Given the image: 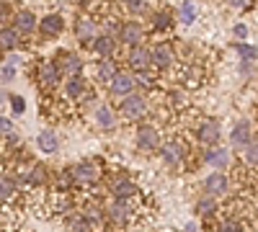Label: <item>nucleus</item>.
<instances>
[{"mask_svg":"<svg viewBox=\"0 0 258 232\" xmlns=\"http://www.w3.org/2000/svg\"><path fill=\"white\" fill-rule=\"evenodd\" d=\"M158 29H170V11L158 13Z\"/></svg>","mask_w":258,"mask_h":232,"instance_id":"obj_40","label":"nucleus"},{"mask_svg":"<svg viewBox=\"0 0 258 232\" xmlns=\"http://www.w3.org/2000/svg\"><path fill=\"white\" fill-rule=\"evenodd\" d=\"M73 178H75V186H93L103 178V168L93 158L80 160L78 165H73Z\"/></svg>","mask_w":258,"mask_h":232,"instance_id":"obj_1","label":"nucleus"},{"mask_svg":"<svg viewBox=\"0 0 258 232\" xmlns=\"http://www.w3.org/2000/svg\"><path fill=\"white\" fill-rule=\"evenodd\" d=\"M36 78H39V83H41L44 88H52L54 83L59 80V72H57V67H54V62H49V59L39 62V67H36Z\"/></svg>","mask_w":258,"mask_h":232,"instance_id":"obj_19","label":"nucleus"},{"mask_svg":"<svg viewBox=\"0 0 258 232\" xmlns=\"http://www.w3.org/2000/svg\"><path fill=\"white\" fill-rule=\"evenodd\" d=\"M75 36L78 41H83V44H88V41L96 39V24L91 18H80L78 24H75Z\"/></svg>","mask_w":258,"mask_h":232,"instance_id":"obj_23","label":"nucleus"},{"mask_svg":"<svg viewBox=\"0 0 258 232\" xmlns=\"http://www.w3.org/2000/svg\"><path fill=\"white\" fill-rule=\"evenodd\" d=\"M114 75H116V65H114V59H111V57L101 59L98 65H96V80L103 83V86H106V83H109Z\"/></svg>","mask_w":258,"mask_h":232,"instance_id":"obj_25","label":"nucleus"},{"mask_svg":"<svg viewBox=\"0 0 258 232\" xmlns=\"http://www.w3.org/2000/svg\"><path fill=\"white\" fill-rule=\"evenodd\" d=\"M62 29H64V18H62L59 13H49V16H44V18H41V24H39L41 36H47V39L59 36Z\"/></svg>","mask_w":258,"mask_h":232,"instance_id":"obj_16","label":"nucleus"},{"mask_svg":"<svg viewBox=\"0 0 258 232\" xmlns=\"http://www.w3.org/2000/svg\"><path fill=\"white\" fill-rule=\"evenodd\" d=\"M248 0H227V6H235V8H243Z\"/></svg>","mask_w":258,"mask_h":232,"instance_id":"obj_45","label":"nucleus"},{"mask_svg":"<svg viewBox=\"0 0 258 232\" xmlns=\"http://www.w3.org/2000/svg\"><path fill=\"white\" fill-rule=\"evenodd\" d=\"M57 186L62 188V191H68L70 186H75V178H73V165H70V168H64V171L57 176Z\"/></svg>","mask_w":258,"mask_h":232,"instance_id":"obj_33","label":"nucleus"},{"mask_svg":"<svg viewBox=\"0 0 258 232\" xmlns=\"http://www.w3.org/2000/svg\"><path fill=\"white\" fill-rule=\"evenodd\" d=\"M186 155H188V147H186L181 139H170V142H165V144L160 147V158H163V163L170 165V168H181V165L186 163Z\"/></svg>","mask_w":258,"mask_h":232,"instance_id":"obj_3","label":"nucleus"},{"mask_svg":"<svg viewBox=\"0 0 258 232\" xmlns=\"http://www.w3.org/2000/svg\"><path fill=\"white\" fill-rule=\"evenodd\" d=\"M36 144H39V150H41V152L52 155V152H57L59 139H57V134H54L52 129H41V132H39V137H36Z\"/></svg>","mask_w":258,"mask_h":232,"instance_id":"obj_22","label":"nucleus"},{"mask_svg":"<svg viewBox=\"0 0 258 232\" xmlns=\"http://www.w3.org/2000/svg\"><path fill=\"white\" fill-rule=\"evenodd\" d=\"M54 67H57V72L59 75H78V72H83V59L75 54V52H59L57 54V62H54Z\"/></svg>","mask_w":258,"mask_h":232,"instance_id":"obj_9","label":"nucleus"},{"mask_svg":"<svg viewBox=\"0 0 258 232\" xmlns=\"http://www.w3.org/2000/svg\"><path fill=\"white\" fill-rule=\"evenodd\" d=\"M137 147H140V150H145V152L158 150V147H160V132H158V126L142 124L140 129H137Z\"/></svg>","mask_w":258,"mask_h":232,"instance_id":"obj_10","label":"nucleus"},{"mask_svg":"<svg viewBox=\"0 0 258 232\" xmlns=\"http://www.w3.org/2000/svg\"><path fill=\"white\" fill-rule=\"evenodd\" d=\"M170 103H173V106H183V103H188V98H186L183 91H176V93H170Z\"/></svg>","mask_w":258,"mask_h":232,"instance_id":"obj_41","label":"nucleus"},{"mask_svg":"<svg viewBox=\"0 0 258 232\" xmlns=\"http://www.w3.org/2000/svg\"><path fill=\"white\" fill-rule=\"evenodd\" d=\"M11 132H13V124H11L8 119L0 116V134H11Z\"/></svg>","mask_w":258,"mask_h":232,"instance_id":"obj_42","label":"nucleus"},{"mask_svg":"<svg viewBox=\"0 0 258 232\" xmlns=\"http://www.w3.org/2000/svg\"><path fill=\"white\" fill-rule=\"evenodd\" d=\"M36 29V18L31 11H18L16 13V31L24 36V34H31Z\"/></svg>","mask_w":258,"mask_h":232,"instance_id":"obj_24","label":"nucleus"},{"mask_svg":"<svg viewBox=\"0 0 258 232\" xmlns=\"http://www.w3.org/2000/svg\"><path fill=\"white\" fill-rule=\"evenodd\" d=\"M16 78V67L13 65H3V67H0V80H3V83H11Z\"/></svg>","mask_w":258,"mask_h":232,"instance_id":"obj_39","label":"nucleus"},{"mask_svg":"<svg viewBox=\"0 0 258 232\" xmlns=\"http://www.w3.org/2000/svg\"><path fill=\"white\" fill-rule=\"evenodd\" d=\"M8 13H11V8L6 3H0V24H6V21H8Z\"/></svg>","mask_w":258,"mask_h":232,"instance_id":"obj_44","label":"nucleus"},{"mask_svg":"<svg viewBox=\"0 0 258 232\" xmlns=\"http://www.w3.org/2000/svg\"><path fill=\"white\" fill-rule=\"evenodd\" d=\"M129 67H132L135 72H147V67H150V49L135 47L132 52H129Z\"/></svg>","mask_w":258,"mask_h":232,"instance_id":"obj_20","label":"nucleus"},{"mask_svg":"<svg viewBox=\"0 0 258 232\" xmlns=\"http://www.w3.org/2000/svg\"><path fill=\"white\" fill-rule=\"evenodd\" d=\"M238 52H240V57L248 59V62L255 59V47H253V44H243V47H238Z\"/></svg>","mask_w":258,"mask_h":232,"instance_id":"obj_38","label":"nucleus"},{"mask_svg":"<svg viewBox=\"0 0 258 232\" xmlns=\"http://www.w3.org/2000/svg\"><path fill=\"white\" fill-rule=\"evenodd\" d=\"M18 199V183L11 173H0V206L13 204Z\"/></svg>","mask_w":258,"mask_h":232,"instance_id":"obj_15","label":"nucleus"},{"mask_svg":"<svg viewBox=\"0 0 258 232\" xmlns=\"http://www.w3.org/2000/svg\"><path fill=\"white\" fill-rule=\"evenodd\" d=\"M93 49H96V54H101L103 59L111 57V54L116 52V39H114L111 34H98V36L93 39Z\"/></svg>","mask_w":258,"mask_h":232,"instance_id":"obj_21","label":"nucleus"},{"mask_svg":"<svg viewBox=\"0 0 258 232\" xmlns=\"http://www.w3.org/2000/svg\"><path fill=\"white\" fill-rule=\"evenodd\" d=\"M21 34L16 29H0V49H16Z\"/></svg>","mask_w":258,"mask_h":232,"instance_id":"obj_29","label":"nucleus"},{"mask_svg":"<svg viewBox=\"0 0 258 232\" xmlns=\"http://www.w3.org/2000/svg\"><path fill=\"white\" fill-rule=\"evenodd\" d=\"M111 196L114 199H121V201H132V199L140 196V186L129 176H116L111 181Z\"/></svg>","mask_w":258,"mask_h":232,"instance_id":"obj_4","label":"nucleus"},{"mask_svg":"<svg viewBox=\"0 0 258 232\" xmlns=\"http://www.w3.org/2000/svg\"><path fill=\"white\" fill-rule=\"evenodd\" d=\"M214 212H217V199L214 196H204L197 201V214L199 217H212Z\"/></svg>","mask_w":258,"mask_h":232,"instance_id":"obj_32","label":"nucleus"},{"mask_svg":"<svg viewBox=\"0 0 258 232\" xmlns=\"http://www.w3.org/2000/svg\"><path fill=\"white\" fill-rule=\"evenodd\" d=\"M194 18H197V11H194V3H188V0H186V3L181 6V21H183V24L188 26V24H194Z\"/></svg>","mask_w":258,"mask_h":232,"instance_id":"obj_36","label":"nucleus"},{"mask_svg":"<svg viewBox=\"0 0 258 232\" xmlns=\"http://www.w3.org/2000/svg\"><path fill=\"white\" fill-rule=\"evenodd\" d=\"M232 34L238 36V39H245V36H248L250 31H248V26H245V24H238V26H235V31H232Z\"/></svg>","mask_w":258,"mask_h":232,"instance_id":"obj_43","label":"nucleus"},{"mask_svg":"<svg viewBox=\"0 0 258 232\" xmlns=\"http://www.w3.org/2000/svg\"><path fill=\"white\" fill-rule=\"evenodd\" d=\"M106 217H109L114 224H119V227L129 224V222H132V217H135L132 201H121V199H114V201L109 204V209H106Z\"/></svg>","mask_w":258,"mask_h":232,"instance_id":"obj_5","label":"nucleus"},{"mask_svg":"<svg viewBox=\"0 0 258 232\" xmlns=\"http://www.w3.org/2000/svg\"><path fill=\"white\" fill-rule=\"evenodd\" d=\"M227 191H230V178L225 173H212L204 178V194L207 196L220 199V196H227Z\"/></svg>","mask_w":258,"mask_h":232,"instance_id":"obj_12","label":"nucleus"},{"mask_svg":"<svg viewBox=\"0 0 258 232\" xmlns=\"http://www.w3.org/2000/svg\"><path fill=\"white\" fill-rule=\"evenodd\" d=\"M121 3H124V8L129 13H135V16H140V13L147 11V0H121Z\"/></svg>","mask_w":258,"mask_h":232,"instance_id":"obj_34","label":"nucleus"},{"mask_svg":"<svg viewBox=\"0 0 258 232\" xmlns=\"http://www.w3.org/2000/svg\"><path fill=\"white\" fill-rule=\"evenodd\" d=\"M197 137H199V142L207 144V147L217 144L220 137H222V124H220L217 119H204V121L199 124V129H197Z\"/></svg>","mask_w":258,"mask_h":232,"instance_id":"obj_8","label":"nucleus"},{"mask_svg":"<svg viewBox=\"0 0 258 232\" xmlns=\"http://www.w3.org/2000/svg\"><path fill=\"white\" fill-rule=\"evenodd\" d=\"M96 124L101 126V129H114V124H116V119H114V111L109 109V106H96Z\"/></svg>","mask_w":258,"mask_h":232,"instance_id":"obj_26","label":"nucleus"},{"mask_svg":"<svg viewBox=\"0 0 258 232\" xmlns=\"http://www.w3.org/2000/svg\"><path fill=\"white\" fill-rule=\"evenodd\" d=\"M68 229H70V232H96L88 219H85L83 214H75V212L68 214Z\"/></svg>","mask_w":258,"mask_h":232,"instance_id":"obj_28","label":"nucleus"},{"mask_svg":"<svg viewBox=\"0 0 258 232\" xmlns=\"http://www.w3.org/2000/svg\"><path fill=\"white\" fill-rule=\"evenodd\" d=\"M150 65H155V67H160V70L170 67V65H173V47L165 44V41L155 44L153 49H150Z\"/></svg>","mask_w":258,"mask_h":232,"instance_id":"obj_14","label":"nucleus"},{"mask_svg":"<svg viewBox=\"0 0 258 232\" xmlns=\"http://www.w3.org/2000/svg\"><path fill=\"white\" fill-rule=\"evenodd\" d=\"M243 163H245L248 168H255V139H250V142L245 144V152H243Z\"/></svg>","mask_w":258,"mask_h":232,"instance_id":"obj_35","label":"nucleus"},{"mask_svg":"<svg viewBox=\"0 0 258 232\" xmlns=\"http://www.w3.org/2000/svg\"><path fill=\"white\" fill-rule=\"evenodd\" d=\"M243 222L238 217H222L217 222V227H214V232H243Z\"/></svg>","mask_w":258,"mask_h":232,"instance_id":"obj_31","label":"nucleus"},{"mask_svg":"<svg viewBox=\"0 0 258 232\" xmlns=\"http://www.w3.org/2000/svg\"><path fill=\"white\" fill-rule=\"evenodd\" d=\"M119 116L124 121H140V119H145L147 116V98L142 93H129L126 98H121Z\"/></svg>","mask_w":258,"mask_h":232,"instance_id":"obj_2","label":"nucleus"},{"mask_svg":"<svg viewBox=\"0 0 258 232\" xmlns=\"http://www.w3.org/2000/svg\"><path fill=\"white\" fill-rule=\"evenodd\" d=\"M135 88H137V83H135V75H129V72H119L116 70V75L109 80V91H111V96L114 98H124V96H129V93H135Z\"/></svg>","mask_w":258,"mask_h":232,"instance_id":"obj_6","label":"nucleus"},{"mask_svg":"<svg viewBox=\"0 0 258 232\" xmlns=\"http://www.w3.org/2000/svg\"><path fill=\"white\" fill-rule=\"evenodd\" d=\"M230 139L235 147H245L250 139H253V124L248 119H240L238 124L232 126V132H230Z\"/></svg>","mask_w":258,"mask_h":232,"instance_id":"obj_17","label":"nucleus"},{"mask_svg":"<svg viewBox=\"0 0 258 232\" xmlns=\"http://www.w3.org/2000/svg\"><path fill=\"white\" fill-rule=\"evenodd\" d=\"M204 163H207V165H214L217 171H225V168L230 165L227 147H209V150L204 152Z\"/></svg>","mask_w":258,"mask_h":232,"instance_id":"obj_18","label":"nucleus"},{"mask_svg":"<svg viewBox=\"0 0 258 232\" xmlns=\"http://www.w3.org/2000/svg\"><path fill=\"white\" fill-rule=\"evenodd\" d=\"M80 214L91 222V227H93V229L103 227V209H101V206H85Z\"/></svg>","mask_w":258,"mask_h":232,"instance_id":"obj_30","label":"nucleus"},{"mask_svg":"<svg viewBox=\"0 0 258 232\" xmlns=\"http://www.w3.org/2000/svg\"><path fill=\"white\" fill-rule=\"evenodd\" d=\"M145 39V29L140 21H126V24L119 26V41L126 47H137L140 41Z\"/></svg>","mask_w":258,"mask_h":232,"instance_id":"obj_11","label":"nucleus"},{"mask_svg":"<svg viewBox=\"0 0 258 232\" xmlns=\"http://www.w3.org/2000/svg\"><path fill=\"white\" fill-rule=\"evenodd\" d=\"M64 96H68V101H80L83 96H91L88 93V80H85V75H70L68 83H64Z\"/></svg>","mask_w":258,"mask_h":232,"instance_id":"obj_13","label":"nucleus"},{"mask_svg":"<svg viewBox=\"0 0 258 232\" xmlns=\"http://www.w3.org/2000/svg\"><path fill=\"white\" fill-rule=\"evenodd\" d=\"M47 176H49L47 165L34 163V165L29 168V186H44V183H47Z\"/></svg>","mask_w":258,"mask_h":232,"instance_id":"obj_27","label":"nucleus"},{"mask_svg":"<svg viewBox=\"0 0 258 232\" xmlns=\"http://www.w3.org/2000/svg\"><path fill=\"white\" fill-rule=\"evenodd\" d=\"M47 206H49V212L52 214H62V217H68V214H73L75 212V196H70L68 191H57V194H52L49 199H47Z\"/></svg>","mask_w":258,"mask_h":232,"instance_id":"obj_7","label":"nucleus"},{"mask_svg":"<svg viewBox=\"0 0 258 232\" xmlns=\"http://www.w3.org/2000/svg\"><path fill=\"white\" fill-rule=\"evenodd\" d=\"M11 106H13V114H24L26 111V101L21 96H11Z\"/></svg>","mask_w":258,"mask_h":232,"instance_id":"obj_37","label":"nucleus"}]
</instances>
